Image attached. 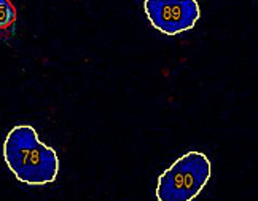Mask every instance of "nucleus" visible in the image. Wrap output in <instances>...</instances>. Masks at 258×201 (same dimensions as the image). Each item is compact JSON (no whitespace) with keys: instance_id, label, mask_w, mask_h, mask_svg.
I'll return each mask as SVG.
<instances>
[{"instance_id":"f257e3e1","label":"nucleus","mask_w":258,"mask_h":201,"mask_svg":"<svg viewBox=\"0 0 258 201\" xmlns=\"http://www.w3.org/2000/svg\"><path fill=\"white\" fill-rule=\"evenodd\" d=\"M4 158L15 177L29 185L49 184L59 173L54 148L43 144L29 125H18L7 134Z\"/></svg>"},{"instance_id":"f03ea898","label":"nucleus","mask_w":258,"mask_h":201,"mask_svg":"<svg viewBox=\"0 0 258 201\" xmlns=\"http://www.w3.org/2000/svg\"><path fill=\"white\" fill-rule=\"evenodd\" d=\"M212 176V165L203 152H186L158 179V201H193Z\"/></svg>"},{"instance_id":"7ed1b4c3","label":"nucleus","mask_w":258,"mask_h":201,"mask_svg":"<svg viewBox=\"0 0 258 201\" xmlns=\"http://www.w3.org/2000/svg\"><path fill=\"white\" fill-rule=\"evenodd\" d=\"M145 13L155 29L177 35L195 27L201 16L196 0H145Z\"/></svg>"},{"instance_id":"20e7f679","label":"nucleus","mask_w":258,"mask_h":201,"mask_svg":"<svg viewBox=\"0 0 258 201\" xmlns=\"http://www.w3.org/2000/svg\"><path fill=\"white\" fill-rule=\"evenodd\" d=\"M16 19V8L10 0H0V31L8 29Z\"/></svg>"}]
</instances>
